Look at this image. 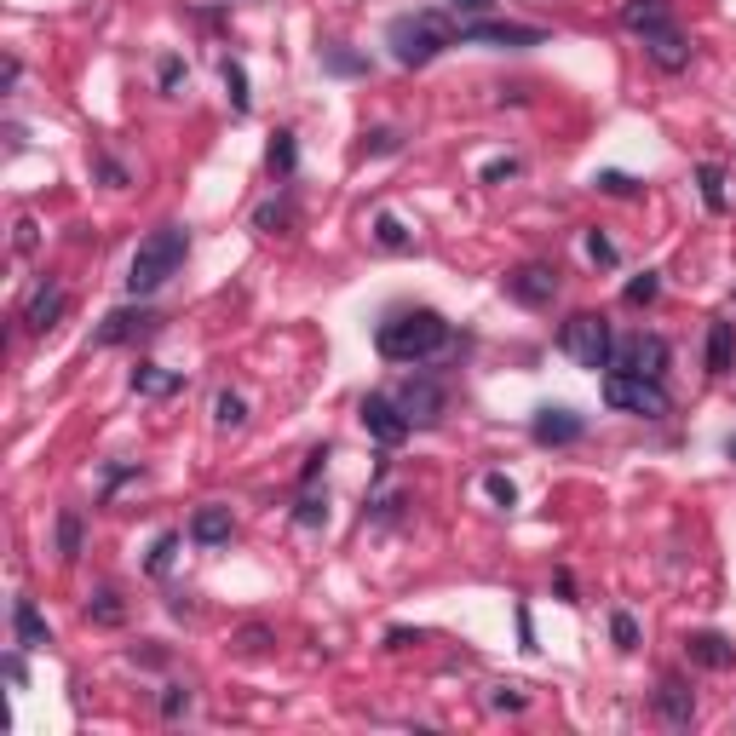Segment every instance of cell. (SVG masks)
<instances>
[{
	"label": "cell",
	"mask_w": 736,
	"mask_h": 736,
	"mask_svg": "<svg viewBox=\"0 0 736 736\" xmlns=\"http://www.w3.org/2000/svg\"><path fill=\"white\" fill-rule=\"evenodd\" d=\"M449 345V322L426 311V305H414V311H391L380 328H374V351L386 357V363H426Z\"/></svg>",
	"instance_id": "cell-1"
},
{
	"label": "cell",
	"mask_w": 736,
	"mask_h": 736,
	"mask_svg": "<svg viewBox=\"0 0 736 736\" xmlns=\"http://www.w3.org/2000/svg\"><path fill=\"white\" fill-rule=\"evenodd\" d=\"M184 253H190V230H184V225H161V230H150V236L138 242L133 265H127V294H133V299L161 294V288H167V282L179 276Z\"/></svg>",
	"instance_id": "cell-2"
},
{
	"label": "cell",
	"mask_w": 736,
	"mask_h": 736,
	"mask_svg": "<svg viewBox=\"0 0 736 736\" xmlns=\"http://www.w3.org/2000/svg\"><path fill=\"white\" fill-rule=\"evenodd\" d=\"M386 41H391V58L403 69H426L443 46H455V29L437 12H403V18L386 23Z\"/></svg>",
	"instance_id": "cell-3"
},
{
	"label": "cell",
	"mask_w": 736,
	"mask_h": 736,
	"mask_svg": "<svg viewBox=\"0 0 736 736\" xmlns=\"http://www.w3.org/2000/svg\"><path fill=\"white\" fill-rule=\"evenodd\" d=\"M604 403L616 414H639V420H662L673 409V397L656 374H627V368H610L604 374Z\"/></svg>",
	"instance_id": "cell-4"
},
{
	"label": "cell",
	"mask_w": 736,
	"mask_h": 736,
	"mask_svg": "<svg viewBox=\"0 0 736 736\" xmlns=\"http://www.w3.org/2000/svg\"><path fill=\"white\" fill-rule=\"evenodd\" d=\"M558 345L570 351L581 368H610V351H616V334H610V322L598 317V311H575L564 328H558Z\"/></svg>",
	"instance_id": "cell-5"
},
{
	"label": "cell",
	"mask_w": 736,
	"mask_h": 736,
	"mask_svg": "<svg viewBox=\"0 0 736 736\" xmlns=\"http://www.w3.org/2000/svg\"><path fill=\"white\" fill-rule=\"evenodd\" d=\"M397 409L409 414V426H437V420L449 414V386H443L437 374H420V368H414L409 380L397 386Z\"/></svg>",
	"instance_id": "cell-6"
},
{
	"label": "cell",
	"mask_w": 736,
	"mask_h": 736,
	"mask_svg": "<svg viewBox=\"0 0 736 736\" xmlns=\"http://www.w3.org/2000/svg\"><path fill=\"white\" fill-rule=\"evenodd\" d=\"M455 41L460 46H541L547 41V29H535V23H501V18H460L455 23Z\"/></svg>",
	"instance_id": "cell-7"
},
{
	"label": "cell",
	"mask_w": 736,
	"mask_h": 736,
	"mask_svg": "<svg viewBox=\"0 0 736 736\" xmlns=\"http://www.w3.org/2000/svg\"><path fill=\"white\" fill-rule=\"evenodd\" d=\"M506 299H518L524 311H547L552 299H558V271L552 265H541V259H529V265H518V271H506Z\"/></svg>",
	"instance_id": "cell-8"
},
{
	"label": "cell",
	"mask_w": 736,
	"mask_h": 736,
	"mask_svg": "<svg viewBox=\"0 0 736 736\" xmlns=\"http://www.w3.org/2000/svg\"><path fill=\"white\" fill-rule=\"evenodd\" d=\"M610 368H627V374H656L662 380V368H667V340L662 334H621L616 351H610Z\"/></svg>",
	"instance_id": "cell-9"
},
{
	"label": "cell",
	"mask_w": 736,
	"mask_h": 736,
	"mask_svg": "<svg viewBox=\"0 0 736 736\" xmlns=\"http://www.w3.org/2000/svg\"><path fill=\"white\" fill-rule=\"evenodd\" d=\"M529 437L541 443V449H564V443H581L587 437V420L564 403H541V409L529 414Z\"/></svg>",
	"instance_id": "cell-10"
},
{
	"label": "cell",
	"mask_w": 736,
	"mask_h": 736,
	"mask_svg": "<svg viewBox=\"0 0 736 736\" xmlns=\"http://www.w3.org/2000/svg\"><path fill=\"white\" fill-rule=\"evenodd\" d=\"M357 420H363V432L374 437L380 449H397V443H403V437L414 432V426H409V414L397 409V397H380V391H374V397H363Z\"/></svg>",
	"instance_id": "cell-11"
},
{
	"label": "cell",
	"mask_w": 736,
	"mask_h": 736,
	"mask_svg": "<svg viewBox=\"0 0 736 736\" xmlns=\"http://www.w3.org/2000/svg\"><path fill=\"white\" fill-rule=\"evenodd\" d=\"M156 328H161V317L150 305H121V311H110L98 322V345H133V340H150Z\"/></svg>",
	"instance_id": "cell-12"
},
{
	"label": "cell",
	"mask_w": 736,
	"mask_h": 736,
	"mask_svg": "<svg viewBox=\"0 0 736 736\" xmlns=\"http://www.w3.org/2000/svg\"><path fill=\"white\" fill-rule=\"evenodd\" d=\"M64 311H69V294L58 288V282H41V288H35V299L23 305V328H29V334H46V328H58V317H64Z\"/></svg>",
	"instance_id": "cell-13"
},
{
	"label": "cell",
	"mask_w": 736,
	"mask_h": 736,
	"mask_svg": "<svg viewBox=\"0 0 736 736\" xmlns=\"http://www.w3.org/2000/svg\"><path fill=\"white\" fill-rule=\"evenodd\" d=\"M621 23H627L639 41H650V35L673 29V12H667V0H621Z\"/></svg>",
	"instance_id": "cell-14"
},
{
	"label": "cell",
	"mask_w": 736,
	"mask_h": 736,
	"mask_svg": "<svg viewBox=\"0 0 736 736\" xmlns=\"http://www.w3.org/2000/svg\"><path fill=\"white\" fill-rule=\"evenodd\" d=\"M685 656L696 667H708V673H725V667H736V644L725 639V633H690Z\"/></svg>",
	"instance_id": "cell-15"
},
{
	"label": "cell",
	"mask_w": 736,
	"mask_h": 736,
	"mask_svg": "<svg viewBox=\"0 0 736 736\" xmlns=\"http://www.w3.org/2000/svg\"><path fill=\"white\" fill-rule=\"evenodd\" d=\"M12 633H18V650H46L52 644V627L35 610V598H12Z\"/></svg>",
	"instance_id": "cell-16"
},
{
	"label": "cell",
	"mask_w": 736,
	"mask_h": 736,
	"mask_svg": "<svg viewBox=\"0 0 736 736\" xmlns=\"http://www.w3.org/2000/svg\"><path fill=\"white\" fill-rule=\"evenodd\" d=\"M644 52H650V64L667 69V75H679V69L690 64V41L679 35V23H673V29H662V35H650V41H644Z\"/></svg>",
	"instance_id": "cell-17"
},
{
	"label": "cell",
	"mask_w": 736,
	"mask_h": 736,
	"mask_svg": "<svg viewBox=\"0 0 736 736\" xmlns=\"http://www.w3.org/2000/svg\"><path fill=\"white\" fill-rule=\"evenodd\" d=\"M656 713H662L667 725H679V731L696 719V696H690L685 679H662V690H656Z\"/></svg>",
	"instance_id": "cell-18"
},
{
	"label": "cell",
	"mask_w": 736,
	"mask_h": 736,
	"mask_svg": "<svg viewBox=\"0 0 736 736\" xmlns=\"http://www.w3.org/2000/svg\"><path fill=\"white\" fill-rule=\"evenodd\" d=\"M127 386H133L138 397H173V391H184V374L156 368V363H138L133 374H127Z\"/></svg>",
	"instance_id": "cell-19"
},
{
	"label": "cell",
	"mask_w": 736,
	"mask_h": 736,
	"mask_svg": "<svg viewBox=\"0 0 736 736\" xmlns=\"http://www.w3.org/2000/svg\"><path fill=\"white\" fill-rule=\"evenodd\" d=\"M87 621L92 627H127V598H121V587H98V593L87 598Z\"/></svg>",
	"instance_id": "cell-20"
},
{
	"label": "cell",
	"mask_w": 736,
	"mask_h": 736,
	"mask_svg": "<svg viewBox=\"0 0 736 736\" xmlns=\"http://www.w3.org/2000/svg\"><path fill=\"white\" fill-rule=\"evenodd\" d=\"M81 552H87V518H81L75 506H64V512H58V558L75 564Z\"/></svg>",
	"instance_id": "cell-21"
},
{
	"label": "cell",
	"mask_w": 736,
	"mask_h": 736,
	"mask_svg": "<svg viewBox=\"0 0 736 736\" xmlns=\"http://www.w3.org/2000/svg\"><path fill=\"white\" fill-rule=\"evenodd\" d=\"M190 541H202V547L230 541V512H225V506H202V512L190 518Z\"/></svg>",
	"instance_id": "cell-22"
},
{
	"label": "cell",
	"mask_w": 736,
	"mask_h": 736,
	"mask_svg": "<svg viewBox=\"0 0 736 736\" xmlns=\"http://www.w3.org/2000/svg\"><path fill=\"white\" fill-rule=\"evenodd\" d=\"M736 363V328L731 322H713L708 328V374H731Z\"/></svg>",
	"instance_id": "cell-23"
},
{
	"label": "cell",
	"mask_w": 736,
	"mask_h": 736,
	"mask_svg": "<svg viewBox=\"0 0 736 736\" xmlns=\"http://www.w3.org/2000/svg\"><path fill=\"white\" fill-rule=\"evenodd\" d=\"M696 184H702V202H708V213H731V196H725V173H719L713 161H702V167H696Z\"/></svg>",
	"instance_id": "cell-24"
},
{
	"label": "cell",
	"mask_w": 736,
	"mask_h": 736,
	"mask_svg": "<svg viewBox=\"0 0 736 736\" xmlns=\"http://www.w3.org/2000/svg\"><path fill=\"white\" fill-rule=\"evenodd\" d=\"M225 98H230V110H236V115H248V110H253V92H248V69L236 64V58H225Z\"/></svg>",
	"instance_id": "cell-25"
},
{
	"label": "cell",
	"mask_w": 736,
	"mask_h": 736,
	"mask_svg": "<svg viewBox=\"0 0 736 736\" xmlns=\"http://www.w3.org/2000/svg\"><path fill=\"white\" fill-rule=\"evenodd\" d=\"M213 420H219V432L248 426V403H242V391H219V397H213Z\"/></svg>",
	"instance_id": "cell-26"
},
{
	"label": "cell",
	"mask_w": 736,
	"mask_h": 736,
	"mask_svg": "<svg viewBox=\"0 0 736 736\" xmlns=\"http://www.w3.org/2000/svg\"><path fill=\"white\" fill-rule=\"evenodd\" d=\"M322 69L328 75H368V58L351 46H322Z\"/></svg>",
	"instance_id": "cell-27"
},
{
	"label": "cell",
	"mask_w": 736,
	"mask_h": 736,
	"mask_svg": "<svg viewBox=\"0 0 736 736\" xmlns=\"http://www.w3.org/2000/svg\"><path fill=\"white\" fill-rule=\"evenodd\" d=\"M156 81H161V92H167V98H179V92L190 87V69H184L179 52H167V58L156 64Z\"/></svg>",
	"instance_id": "cell-28"
},
{
	"label": "cell",
	"mask_w": 736,
	"mask_h": 736,
	"mask_svg": "<svg viewBox=\"0 0 736 736\" xmlns=\"http://www.w3.org/2000/svg\"><path fill=\"white\" fill-rule=\"evenodd\" d=\"M374 242H380L386 253H409V248H414V236H409L403 225H397L391 213H380V219H374Z\"/></svg>",
	"instance_id": "cell-29"
},
{
	"label": "cell",
	"mask_w": 736,
	"mask_h": 736,
	"mask_svg": "<svg viewBox=\"0 0 736 736\" xmlns=\"http://www.w3.org/2000/svg\"><path fill=\"white\" fill-rule=\"evenodd\" d=\"M288 225H294V207L288 202H265L259 213H253V230H265V236H282Z\"/></svg>",
	"instance_id": "cell-30"
},
{
	"label": "cell",
	"mask_w": 736,
	"mask_h": 736,
	"mask_svg": "<svg viewBox=\"0 0 736 736\" xmlns=\"http://www.w3.org/2000/svg\"><path fill=\"white\" fill-rule=\"evenodd\" d=\"M294 524L299 529H322V524H328V495H311V489H305L299 506H294Z\"/></svg>",
	"instance_id": "cell-31"
},
{
	"label": "cell",
	"mask_w": 736,
	"mask_h": 736,
	"mask_svg": "<svg viewBox=\"0 0 736 736\" xmlns=\"http://www.w3.org/2000/svg\"><path fill=\"white\" fill-rule=\"evenodd\" d=\"M265 161H271V173H282V179H288V173L299 167V144H294V133H276V138H271V156H265Z\"/></svg>",
	"instance_id": "cell-32"
},
{
	"label": "cell",
	"mask_w": 736,
	"mask_h": 736,
	"mask_svg": "<svg viewBox=\"0 0 736 736\" xmlns=\"http://www.w3.org/2000/svg\"><path fill=\"white\" fill-rule=\"evenodd\" d=\"M173 552H179V535L167 529V535H156V547H150V558H144V570H150V575H167V570H173Z\"/></svg>",
	"instance_id": "cell-33"
},
{
	"label": "cell",
	"mask_w": 736,
	"mask_h": 736,
	"mask_svg": "<svg viewBox=\"0 0 736 736\" xmlns=\"http://www.w3.org/2000/svg\"><path fill=\"white\" fill-rule=\"evenodd\" d=\"M403 150V133L397 127H374V133H363V156H397Z\"/></svg>",
	"instance_id": "cell-34"
},
{
	"label": "cell",
	"mask_w": 736,
	"mask_h": 736,
	"mask_svg": "<svg viewBox=\"0 0 736 736\" xmlns=\"http://www.w3.org/2000/svg\"><path fill=\"white\" fill-rule=\"evenodd\" d=\"M656 294H662V276L644 271V276H633V282H627V294H621V299H627V305H650Z\"/></svg>",
	"instance_id": "cell-35"
},
{
	"label": "cell",
	"mask_w": 736,
	"mask_h": 736,
	"mask_svg": "<svg viewBox=\"0 0 736 736\" xmlns=\"http://www.w3.org/2000/svg\"><path fill=\"white\" fill-rule=\"evenodd\" d=\"M483 489H489V501H495V506H506V512L518 506V483L506 478V472H489V478H483Z\"/></svg>",
	"instance_id": "cell-36"
},
{
	"label": "cell",
	"mask_w": 736,
	"mask_h": 736,
	"mask_svg": "<svg viewBox=\"0 0 736 736\" xmlns=\"http://www.w3.org/2000/svg\"><path fill=\"white\" fill-rule=\"evenodd\" d=\"M610 639H616L621 650H639V621L627 616V610H616V616H610Z\"/></svg>",
	"instance_id": "cell-37"
},
{
	"label": "cell",
	"mask_w": 736,
	"mask_h": 736,
	"mask_svg": "<svg viewBox=\"0 0 736 736\" xmlns=\"http://www.w3.org/2000/svg\"><path fill=\"white\" fill-rule=\"evenodd\" d=\"M593 184L604 190V196H633V190H639V179H627V173H616V167H604Z\"/></svg>",
	"instance_id": "cell-38"
},
{
	"label": "cell",
	"mask_w": 736,
	"mask_h": 736,
	"mask_svg": "<svg viewBox=\"0 0 736 736\" xmlns=\"http://www.w3.org/2000/svg\"><path fill=\"white\" fill-rule=\"evenodd\" d=\"M92 173H98V179L110 184V190H121V184H127V167H121V161H115V156H104V150L92 156Z\"/></svg>",
	"instance_id": "cell-39"
},
{
	"label": "cell",
	"mask_w": 736,
	"mask_h": 736,
	"mask_svg": "<svg viewBox=\"0 0 736 736\" xmlns=\"http://www.w3.org/2000/svg\"><path fill=\"white\" fill-rule=\"evenodd\" d=\"M179 713H190V690L167 685V690H161V719H179Z\"/></svg>",
	"instance_id": "cell-40"
},
{
	"label": "cell",
	"mask_w": 736,
	"mask_h": 736,
	"mask_svg": "<svg viewBox=\"0 0 736 736\" xmlns=\"http://www.w3.org/2000/svg\"><path fill=\"white\" fill-rule=\"evenodd\" d=\"M587 253H593L598 265H616V259H621V253H616V242H610L604 230H587Z\"/></svg>",
	"instance_id": "cell-41"
},
{
	"label": "cell",
	"mask_w": 736,
	"mask_h": 736,
	"mask_svg": "<svg viewBox=\"0 0 736 736\" xmlns=\"http://www.w3.org/2000/svg\"><path fill=\"white\" fill-rule=\"evenodd\" d=\"M265 644H271L265 627H242V633H236V650H242V656H265Z\"/></svg>",
	"instance_id": "cell-42"
},
{
	"label": "cell",
	"mask_w": 736,
	"mask_h": 736,
	"mask_svg": "<svg viewBox=\"0 0 736 736\" xmlns=\"http://www.w3.org/2000/svg\"><path fill=\"white\" fill-rule=\"evenodd\" d=\"M489 702H495L501 713H518V708H529V696H524L518 685H495V696H489Z\"/></svg>",
	"instance_id": "cell-43"
},
{
	"label": "cell",
	"mask_w": 736,
	"mask_h": 736,
	"mask_svg": "<svg viewBox=\"0 0 736 736\" xmlns=\"http://www.w3.org/2000/svg\"><path fill=\"white\" fill-rule=\"evenodd\" d=\"M449 12H455V18H489L495 0H449Z\"/></svg>",
	"instance_id": "cell-44"
},
{
	"label": "cell",
	"mask_w": 736,
	"mask_h": 736,
	"mask_svg": "<svg viewBox=\"0 0 736 736\" xmlns=\"http://www.w3.org/2000/svg\"><path fill=\"white\" fill-rule=\"evenodd\" d=\"M35 242H41V225H35V219H18V236H12V248H18V253H35Z\"/></svg>",
	"instance_id": "cell-45"
},
{
	"label": "cell",
	"mask_w": 736,
	"mask_h": 736,
	"mask_svg": "<svg viewBox=\"0 0 736 736\" xmlns=\"http://www.w3.org/2000/svg\"><path fill=\"white\" fill-rule=\"evenodd\" d=\"M133 662H138V667H167V650H161L156 639H144V650L133 644Z\"/></svg>",
	"instance_id": "cell-46"
},
{
	"label": "cell",
	"mask_w": 736,
	"mask_h": 736,
	"mask_svg": "<svg viewBox=\"0 0 736 736\" xmlns=\"http://www.w3.org/2000/svg\"><path fill=\"white\" fill-rule=\"evenodd\" d=\"M512 173H518V161H512V156H501V161H489V167H483L478 179H483V184H501V179H512Z\"/></svg>",
	"instance_id": "cell-47"
},
{
	"label": "cell",
	"mask_w": 736,
	"mask_h": 736,
	"mask_svg": "<svg viewBox=\"0 0 736 736\" xmlns=\"http://www.w3.org/2000/svg\"><path fill=\"white\" fill-rule=\"evenodd\" d=\"M18 81H23V64L12 58V52H6V64H0V92H12Z\"/></svg>",
	"instance_id": "cell-48"
},
{
	"label": "cell",
	"mask_w": 736,
	"mask_h": 736,
	"mask_svg": "<svg viewBox=\"0 0 736 736\" xmlns=\"http://www.w3.org/2000/svg\"><path fill=\"white\" fill-rule=\"evenodd\" d=\"M322 460H328V449H311V455H305V466H299V483H311L322 472Z\"/></svg>",
	"instance_id": "cell-49"
},
{
	"label": "cell",
	"mask_w": 736,
	"mask_h": 736,
	"mask_svg": "<svg viewBox=\"0 0 736 736\" xmlns=\"http://www.w3.org/2000/svg\"><path fill=\"white\" fill-rule=\"evenodd\" d=\"M409 644H420V633H409V627H391L386 633V650H409Z\"/></svg>",
	"instance_id": "cell-50"
},
{
	"label": "cell",
	"mask_w": 736,
	"mask_h": 736,
	"mask_svg": "<svg viewBox=\"0 0 736 736\" xmlns=\"http://www.w3.org/2000/svg\"><path fill=\"white\" fill-rule=\"evenodd\" d=\"M6 679H12V685H23V679H29V667H23V656H6Z\"/></svg>",
	"instance_id": "cell-51"
},
{
	"label": "cell",
	"mask_w": 736,
	"mask_h": 736,
	"mask_svg": "<svg viewBox=\"0 0 736 736\" xmlns=\"http://www.w3.org/2000/svg\"><path fill=\"white\" fill-rule=\"evenodd\" d=\"M518 639H524V650H535V627H529V610H518Z\"/></svg>",
	"instance_id": "cell-52"
},
{
	"label": "cell",
	"mask_w": 736,
	"mask_h": 736,
	"mask_svg": "<svg viewBox=\"0 0 736 736\" xmlns=\"http://www.w3.org/2000/svg\"><path fill=\"white\" fill-rule=\"evenodd\" d=\"M725 455H731V460H736V432H731V437H725Z\"/></svg>",
	"instance_id": "cell-53"
}]
</instances>
